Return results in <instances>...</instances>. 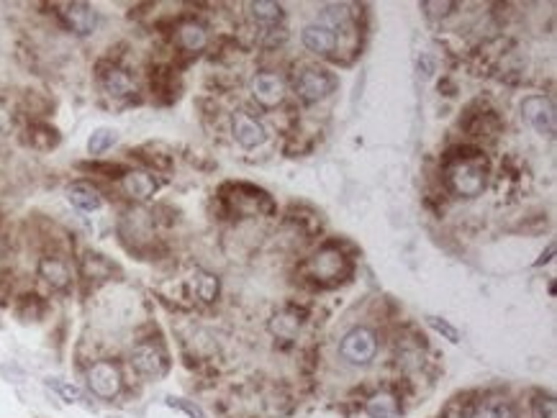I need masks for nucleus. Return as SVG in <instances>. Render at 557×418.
I'll use <instances>...</instances> for the list:
<instances>
[{
  "instance_id": "obj_13",
  "label": "nucleus",
  "mask_w": 557,
  "mask_h": 418,
  "mask_svg": "<svg viewBox=\"0 0 557 418\" xmlns=\"http://www.w3.org/2000/svg\"><path fill=\"white\" fill-rule=\"evenodd\" d=\"M232 129H234V139H237L244 149L260 147V144H265V139H267L265 126H262L257 118H252L249 113H244V111L234 113Z\"/></svg>"
},
{
  "instance_id": "obj_19",
  "label": "nucleus",
  "mask_w": 557,
  "mask_h": 418,
  "mask_svg": "<svg viewBox=\"0 0 557 418\" xmlns=\"http://www.w3.org/2000/svg\"><path fill=\"white\" fill-rule=\"evenodd\" d=\"M316 24L329 29L332 34H337V31H342L344 26L350 24V11H347V6H326L324 11L319 13V21H316Z\"/></svg>"
},
{
  "instance_id": "obj_9",
  "label": "nucleus",
  "mask_w": 557,
  "mask_h": 418,
  "mask_svg": "<svg viewBox=\"0 0 557 418\" xmlns=\"http://www.w3.org/2000/svg\"><path fill=\"white\" fill-rule=\"evenodd\" d=\"M36 270H39V277H42L44 283H47L52 290H57V293L70 290L72 267L70 262L62 260L60 254H47V257H42Z\"/></svg>"
},
{
  "instance_id": "obj_18",
  "label": "nucleus",
  "mask_w": 557,
  "mask_h": 418,
  "mask_svg": "<svg viewBox=\"0 0 557 418\" xmlns=\"http://www.w3.org/2000/svg\"><path fill=\"white\" fill-rule=\"evenodd\" d=\"M401 406H398V398L393 393H375L368 401V416L370 418H398Z\"/></svg>"
},
{
  "instance_id": "obj_17",
  "label": "nucleus",
  "mask_w": 557,
  "mask_h": 418,
  "mask_svg": "<svg viewBox=\"0 0 557 418\" xmlns=\"http://www.w3.org/2000/svg\"><path fill=\"white\" fill-rule=\"evenodd\" d=\"M178 44L180 49H185V52L190 54L203 52L208 44L206 26L198 24V21H183V24L178 26Z\"/></svg>"
},
{
  "instance_id": "obj_10",
  "label": "nucleus",
  "mask_w": 557,
  "mask_h": 418,
  "mask_svg": "<svg viewBox=\"0 0 557 418\" xmlns=\"http://www.w3.org/2000/svg\"><path fill=\"white\" fill-rule=\"evenodd\" d=\"M309 270L316 280H337V277H342L347 272V257L339 249L326 247L311 257Z\"/></svg>"
},
{
  "instance_id": "obj_26",
  "label": "nucleus",
  "mask_w": 557,
  "mask_h": 418,
  "mask_svg": "<svg viewBox=\"0 0 557 418\" xmlns=\"http://www.w3.org/2000/svg\"><path fill=\"white\" fill-rule=\"evenodd\" d=\"M167 406H172V408H178V411L188 413L190 418H206V413H203L201 408L193 406V403L185 401V398H167Z\"/></svg>"
},
{
  "instance_id": "obj_1",
  "label": "nucleus",
  "mask_w": 557,
  "mask_h": 418,
  "mask_svg": "<svg viewBox=\"0 0 557 418\" xmlns=\"http://www.w3.org/2000/svg\"><path fill=\"white\" fill-rule=\"evenodd\" d=\"M85 385H88L90 395L98 398L103 403H113L119 401L121 393L126 388L124 380V370L116 360H108V357H101V360H93L85 370Z\"/></svg>"
},
{
  "instance_id": "obj_16",
  "label": "nucleus",
  "mask_w": 557,
  "mask_h": 418,
  "mask_svg": "<svg viewBox=\"0 0 557 418\" xmlns=\"http://www.w3.org/2000/svg\"><path fill=\"white\" fill-rule=\"evenodd\" d=\"M303 44H306L309 52L326 57V54H332L337 49V34H332V31L319 24H309L303 29Z\"/></svg>"
},
{
  "instance_id": "obj_20",
  "label": "nucleus",
  "mask_w": 557,
  "mask_h": 418,
  "mask_svg": "<svg viewBox=\"0 0 557 418\" xmlns=\"http://www.w3.org/2000/svg\"><path fill=\"white\" fill-rule=\"evenodd\" d=\"M193 290H196L198 301L211 303L216 301V295H219V280H216L211 272L198 270L196 275H193Z\"/></svg>"
},
{
  "instance_id": "obj_4",
  "label": "nucleus",
  "mask_w": 557,
  "mask_h": 418,
  "mask_svg": "<svg viewBox=\"0 0 557 418\" xmlns=\"http://www.w3.org/2000/svg\"><path fill=\"white\" fill-rule=\"evenodd\" d=\"M342 357L350 365L365 367L375 360L378 354V334L373 329H365V326H357L350 334L342 339V347H339Z\"/></svg>"
},
{
  "instance_id": "obj_22",
  "label": "nucleus",
  "mask_w": 557,
  "mask_h": 418,
  "mask_svg": "<svg viewBox=\"0 0 557 418\" xmlns=\"http://www.w3.org/2000/svg\"><path fill=\"white\" fill-rule=\"evenodd\" d=\"M116 139H119V134L113 129H95L88 139V154L101 157V154H106L116 144Z\"/></svg>"
},
{
  "instance_id": "obj_24",
  "label": "nucleus",
  "mask_w": 557,
  "mask_h": 418,
  "mask_svg": "<svg viewBox=\"0 0 557 418\" xmlns=\"http://www.w3.org/2000/svg\"><path fill=\"white\" fill-rule=\"evenodd\" d=\"M108 270H111V265H108L106 257H101V254H88L83 260V272L88 277H108Z\"/></svg>"
},
{
  "instance_id": "obj_2",
  "label": "nucleus",
  "mask_w": 557,
  "mask_h": 418,
  "mask_svg": "<svg viewBox=\"0 0 557 418\" xmlns=\"http://www.w3.org/2000/svg\"><path fill=\"white\" fill-rule=\"evenodd\" d=\"M129 367L137 377L155 383L170 372V354L160 339H139L129 352Z\"/></svg>"
},
{
  "instance_id": "obj_14",
  "label": "nucleus",
  "mask_w": 557,
  "mask_h": 418,
  "mask_svg": "<svg viewBox=\"0 0 557 418\" xmlns=\"http://www.w3.org/2000/svg\"><path fill=\"white\" fill-rule=\"evenodd\" d=\"M67 201H70L72 208H78L83 213H95L103 208L101 190L93 188L90 183H72L67 188Z\"/></svg>"
},
{
  "instance_id": "obj_12",
  "label": "nucleus",
  "mask_w": 557,
  "mask_h": 418,
  "mask_svg": "<svg viewBox=\"0 0 557 418\" xmlns=\"http://www.w3.org/2000/svg\"><path fill=\"white\" fill-rule=\"evenodd\" d=\"M252 95H255V101L262 103L265 108L278 106L285 95L283 77L275 75V72H260V75H255V80H252Z\"/></svg>"
},
{
  "instance_id": "obj_28",
  "label": "nucleus",
  "mask_w": 557,
  "mask_h": 418,
  "mask_svg": "<svg viewBox=\"0 0 557 418\" xmlns=\"http://www.w3.org/2000/svg\"><path fill=\"white\" fill-rule=\"evenodd\" d=\"M450 418H463V416H460V413H450Z\"/></svg>"
},
{
  "instance_id": "obj_23",
  "label": "nucleus",
  "mask_w": 557,
  "mask_h": 418,
  "mask_svg": "<svg viewBox=\"0 0 557 418\" xmlns=\"http://www.w3.org/2000/svg\"><path fill=\"white\" fill-rule=\"evenodd\" d=\"M47 385L54 390V393L60 395L65 403H80V401H83V390H80L78 385L67 383V380H60V377H49Z\"/></svg>"
},
{
  "instance_id": "obj_21",
  "label": "nucleus",
  "mask_w": 557,
  "mask_h": 418,
  "mask_svg": "<svg viewBox=\"0 0 557 418\" xmlns=\"http://www.w3.org/2000/svg\"><path fill=\"white\" fill-rule=\"evenodd\" d=\"M473 418H516V413L511 403L501 401V398H488L475 408Z\"/></svg>"
},
{
  "instance_id": "obj_3",
  "label": "nucleus",
  "mask_w": 557,
  "mask_h": 418,
  "mask_svg": "<svg viewBox=\"0 0 557 418\" xmlns=\"http://www.w3.org/2000/svg\"><path fill=\"white\" fill-rule=\"evenodd\" d=\"M450 185L457 195L475 198L486 188V162L483 159H460L450 167Z\"/></svg>"
},
{
  "instance_id": "obj_25",
  "label": "nucleus",
  "mask_w": 557,
  "mask_h": 418,
  "mask_svg": "<svg viewBox=\"0 0 557 418\" xmlns=\"http://www.w3.org/2000/svg\"><path fill=\"white\" fill-rule=\"evenodd\" d=\"M534 418H557V403L552 395H537V401L532 403Z\"/></svg>"
},
{
  "instance_id": "obj_7",
  "label": "nucleus",
  "mask_w": 557,
  "mask_h": 418,
  "mask_svg": "<svg viewBox=\"0 0 557 418\" xmlns=\"http://www.w3.org/2000/svg\"><path fill=\"white\" fill-rule=\"evenodd\" d=\"M62 24L78 36H90L98 29V11L90 3H62L60 6Z\"/></svg>"
},
{
  "instance_id": "obj_27",
  "label": "nucleus",
  "mask_w": 557,
  "mask_h": 418,
  "mask_svg": "<svg viewBox=\"0 0 557 418\" xmlns=\"http://www.w3.org/2000/svg\"><path fill=\"white\" fill-rule=\"evenodd\" d=\"M429 324H432L434 331H439V334H445L452 344L460 342V334H457V329H455V326L447 324V321H439V318H429Z\"/></svg>"
},
{
  "instance_id": "obj_5",
  "label": "nucleus",
  "mask_w": 557,
  "mask_h": 418,
  "mask_svg": "<svg viewBox=\"0 0 557 418\" xmlns=\"http://www.w3.org/2000/svg\"><path fill=\"white\" fill-rule=\"evenodd\" d=\"M522 116L540 136H555V106L545 95H529L522 103Z\"/></svg>"
},
{
  "instance_id": "obj_8",
  "label": "nucleus",
  "mask_w": 557,
  "mask_h": 418,
  "mask_svg": "<svg viewBox=\"0 0 557 418\" xmlns=\"http://www.w3.org/2000/svg\"><path fill=\"white\" fill-rule=\"evenodd\" d=\"M98 80H101L103 93L111 95V98H129L131 93H137V83H134V77L129 75V70L113 65V62L101 65Z\"/></svg>"
},
{
  "instance_id": "obj_11",
  "label": "nucleus",
  "mask_w": 557,
  "mask_h": 418,
  "mask_svg": "<svg viewBox=\"0 0 557 418\" xmlns=\"http://www.w3.org/2000/svg\"><path fill=\"white\" fill-rule=\"evenodd\" d=\"M157 188L160 185H157L155 175L147 170H129L121 175V190L134 203H147L157 193Z\"/></svg>"
},
{
  "instance_id": "obj_6",
  "label": "nucleus",
  "mask_w": 557,
  "mask_h": 418,
  "mask_svg": "<svg viewBox=\"0 0 557 418\" xmlns=\"http://www.w3.org/2000/svg\"><path fill=\"white\" fill-rule=\"evenodd\" d=\"M337 80L326 70H316V67H309V70H303L296 80V93L301 95L306 103H316V101H324L326 95L332 93Z\"/></svg>"
},
{
  "instance_id": "obj_15",
  "label": "nucleus",
  "mask_w": 557,
  "mask_h": 418,
  "mask_svg": "<svg viewBox=\"0 0 557 418\" xmlns=\"http://www.w3.org/2000/svg\"><path fill=\"white\" fill-rule=\"evenodd\" d=\"M249 18H252V24L262 31L280 29V24H283V8H280L278 3H270V0L249 3Z\"/></svg>"
}]
</instances>
